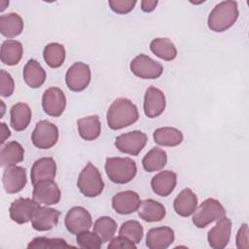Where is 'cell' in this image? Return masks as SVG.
I'll use <instances>...</instances> for the list:
<instances>
[{
	"label": "cell",
	"mask_w": 249,
	"mask_h": 249,
	"mask_svg": "<svg viewBox=\"0 0 249 249\" xmlns=\"http://www.w3.org/2000/svg\"><path fill=\"white\" fill-rule=\"evenodd\" d=\"M135 0H109L108 4L111 10L117 14L124 15L131 12L136 5Z\"/></svg>",
	"instance_id": "cell-39"
},
{
	"label": "cell",
	"mask_w": 249,
	"mask_h": 249,
	"mask_svg": "<svg viewBox=\"0 0 249 249\" xmlns=\"http://www.w3.org/2000/svg\"><path fill=\"white\" fill-rule=\"evenodd\" d=\"M76 242L79 247L86 249H98L101 247V240L94 231H84L77 234Z\"/></svg>",
	"instance_id": "cell-37"
},
{
	"label": "cell",
	"mask_w": 249,
	"mask_h": 249,
	"mask_svg": "<svg viewBox=\"0 0 249 249\" xmlns=\"http://www.w3.org/2000/svg\"><path fill=\"white\" fill-rule=\"evenodd\" d=\"M0 101H1V105H2V113H1V118H2L4 113H5V104H4L3 100H0Z\"/></svg>",
	"instance_id": "cell-45"
},
{
	"label": "cell",
	"mask_w": 249,
	"mask_h": 249,
	"mask_svg": "<svg viewBox=\"0 0 249 249\" xmlns=\"http://www.w3.org/2000/svg\"><path fill=\"white\" fill-rule=\"evenodd\" d=\"M157 5V0H143L141 1V10L145 13H150L156 9Z\"/></svg>",
	"instance_id": "cell-42"
},
{
	"label": "cell",
	"mask_w": 249,
	"mask_h": 249,
	"mask_svg": "<svg viewBox=\"0 0 249 249\" xmlns=\"http://www.w3.org/2000/svg\"><path fill=\"white\" fill-rule=\"evenodd\" d=\"M32 198L38 203L53 205L59 202L61 197L60 190L53 180H44L33 185Z\"/></svg>",
	"instance_id": "cell-13"
},
{
	"label": "cell",
	"mask_w": 249,
	"mask_h": 249,
	"mask_svg": "<svg viewBox=\"0 0 249 249\" xmlns=\"http://www.w3.org/2000/svg\"><path fill=\"white\" fill-rule=\"evenodd\" d=\"M42 107L49 116L59 117L62 115L66 107V97L62 89L56 87L46 89L42 96Z\"/></svg>",
	"instance_id": "cell-12"
},
{
	"label": "cell",
	"mask_w": 249,
	"mask_h": 249,
	"mask_svg": "<svg viewBox=\"0 0 249 249\" xmlns=\"http://www.w3.org/2000/svg\"><path fill=\"white\" fill-rule=\"evenodd\" d=\"M58 140V128L53 123L42 120L36 124L31 134L33 145L39 149H50L56 144Z\"/></svg>",
	"instance_id": "cell-6"
},
{
	"label": "cell",
	"mask_w": 249,
	"mask_h": 249,
	"mask_svg": "<svg viewBox=\"0 0 249 249\" xmlns=\"http://www.w3.org/2000/svg\"><path fill=\"white\" fill-rule=\"evenodd\" d=\"M39 207L40 203L33 198L19 197L14 200L10 205V218L17 224H26L31 221L34 213Z\"/></svg>",
	"instance_id": "cell-11"
},
{
	"label": "cell",
	"mask_w": 249,
	"mask_h": 249,
	"mask_svg": "<svg viewBox=\"0 0 249 249\" xmlns=\"http://www.w3.org/2000/svg\"><path fill=\"white\" fill-rule=\"evenodd\" d=\"M23 80L31 89L40 88L46 80V71L36 59H29L23 68Z\"/></svg>",
	"instance_id": "cell-26"
},
{
	"label": "cell",
	"mask_w": 249,
	"mask_h": 249,
	"mask_svg": "<svg viewBox=\"0 0 249 249\" xmlns=\"http://www.w3.org/2000/svg\"><path fill=\"white\" fill-rule=\"evenodd\" d=\"M77 126L80 136L86 141L95 140L101 132V124L97 115L79 119L77 121Z\"/></svg>",
	"instance_id": "cell-27"
},
{
	"label": "cell",
	"mask_w": 249,
	"mask_h": 249,
	"mask_svg": "<svg viewBox=\"0 0 249 249\" xmlns=\"http://www.w3.org/2000/svg\"><path fill=\"white\" fill-rule=\"evenodd\" d=\"M15 83L12 76L5 70L0 71V94L3 97H9L14 93Z\"/></svg>",
	"instance_id": "cell-38"
},
{
	"label": "cell",
	"mask_w": 249,
	"mask_h": 249,
	"mask_svg": "<svg viewBox=\"0 0 249 249\" xmlns=\"http://www.w3.org/2000/svg\"><path fill=\"white\" fill-rule=\"evenodd\" d=\"M60 212L56 209L40 206L31 219L32 228L38 231H50L58 223Z\"/></svg>",
	"instance_id": "cell-17"
},
{
	"label": "cell",
	"mask_w": 249,
	"mask_h": 249,
	"mask_svg": "<svg viewBox=\"0 0 249 249\" xmlns=\"http://www.w3.org/2000/svg\"><path fill=\"white\" fill-rule=\"evenodd\" d=\"M43 57L45 62L51 68L60 67L65 60L64 46L59 43H50L43 51Z\"/></svg>",
	"instance_id": "cell-33"
},
{
	"label": "cell",
	"mask_w": 249,
	"mask_h": 249,
	"mask_svg": "<svg viewBox=\"0 0 249 249\" xmlns=\"http://www.w3.org/2000/svg\"><path fill=\"white\" fill-rule=\"evenodd\" d=\"M23 30V20L16 13H9L0 17V32L6 38H15Z\"/></svg>",
	"instance_id": "cell-29"
},
{
	"label": "cell",
	"mask_w": 249,
	"mask_h": 249,
	"mask_svg": "<svg viewBox=\"0 0 249 249\" xmlns=\"http://www.w3.org/2000/svg\"><path fill=\"white\" fill-rule=\"evenodd\" d=\"M107 124L111 129L118 130L127 127L138 121L137 107L131 100L120 97L113 101L107 111Z\"/></svg>",
	"instance_id": "cell-1"
},
{
	"label": "cell",
	"mask_w": 249,
	"mask_h": 249,
	"mask_svg": "<svg viewBox=\"0 0 249 249\" xmlns=\"http://www.w3.org/2000/svg\"><path fill=\"white\" fill-rule=\"evenodd\" d=\"M167 162L166 152L160 148L151 149L142 160V166L147 172H154L162 169Z\"/></svg>",
	"instance_id": "cell-31"
},
{
	"label": "cell",
	"mask_w": 249,
	"mask_h": 249,
	"mask_svg": "<svg viewBox=\"0 0 249 249\" xmlns=\"http://www.w3.org/2000/svg\"><path fill=\"white\" fill-rule=\"evenodd\" d=\"M0 132H1L0 143H1V145H3L4 142L7 140V138H9L11 136V132H10V130H9V128L6 125L5 123L0 124Z\"/></svg>",
	"instance_id": "cell-43"
},
{
	"label": "cell",
	"mask_w": 249,
	"mask_h": 249,
	"mask_svg": "<svg viewBox=\"0 0 249 249\" xmlns=\"http://www.w3.org/2000/svg\"><path fill=\"white\" fill-rule=\"evenodd\" d=\"M177 184V175L170 170H163L157 173L151 180L153 192L160 196H168L175 189Z\"/></svg>",
	"instance_id": "cell-21"
},
{
	"label": "cell",
	"mask_w": 249,
	"mask_h": 249,
	"mask_svg": "<svg viewBox=\"0 0 249 249\" xmlns=\"http://www.w3.org/2000/svg\"><path fill=\"white\" fill-rule=\"evenodd\" d=\"M238 7L235 1H222L210 12L207 24L214 32H223L231 28L238 18Z\"/></svg>",
	"instance_id": "cell-2"
},
{
	"label": "cell",
	"mask_w": 249,
	"mask_h": 249,
	"mask_svg": "<svg viewBox=\"0 0 249 249\" xmlns=\"http://www.w3.org/2000/svg\"><path fill=\"white\" fill-rule=\"evenodd\" d=\"M144 230L142 225L136 220H128L122 224L119 230V235H123L133 243H139L143 238Z\"/></svg>",
	"instance_id": "cell-35"
},
{
	"label": "cell",
	"mask_w": 249,
	"mask_h": 249,
	"mask_svg": "<svg viewBox=\"0 0 249 249\" xmlns=\"http://www.w3.org/2000/svg\"><path fill=\"white\" fill-rule=\"evenodd\" d=\"M236 247L238 249H248V225L243 224L236 234Z\"/></svg>",
	"instance_id": "cell-41"
},
{
	"label": "cell",
	"mask_w": 249,
	"mask_h": 249,
	"mask_svg": "<svg viewBox=\"0 0 249 249\" xmlns=\"http://www.w3.org/2000/svg\"><path fill=\"white\" fill-rule=\"evenodd\" d=\"M150 50L156 56L165 61H171L177 55V49L168 38H156L152 40Z\"/></svg>",
	"instance_id": "cell-32"
},
{
	"label": "cell",
	"mask_w": 249,
	"mask_h": 249,
	"mask_svg": "<svg viewBox=\"0 0 249 249\" xmlns=\"http://www.w3.org/2000/svg\"><path fill=\"white\" fill-rule=\"evenodd\" d=\"M196 207H197L196 195L190 188H186L182 190L173 201V208L175 212L182 217H189L193 215Z\"/></svg>",
	"instance_id": "cell-22"
},
{
	"label": "cell",
	"mask_w": 249,
	"mask_h": 249,
	"mask_svg": "<svg viewBox=\"0 0 249 249\" xmlns=\"http://www.w3.org/2000/svg\"><path fill=\"white\" fill-rule=\"evenodd\" d=\"M105 171L108 178L116 184H126L136 175L137 166L130 158H107Z\"/></svg>",
	"instance_id": "cell-3"
},
{
	"label": "cell",
	"mask_w": 249,
	"mask_h": 249,
	"mask_svg": "<svg viewBox=\"0 0 249 249\" xmlns=\"http://www.w3.org/2000/svg\"><path fill=\"white\" fill-rule=\"evenodd\" d=\"M140 204V197L136 192L124 191L116 194L112 198V207L121 215L135 212Z\"/></svg>",
	"instance_id": "cell-18"
},
{
	"label": "cell",
	"mask_w": 249,
	"mask_h": 249,
	"mask_svg": "<svg viewBox=\"0 0 249 249\" xmlns=\"http://www.w3.org/2000/svg\"><path fill=\"white\" fill-rule=\"evenodd\" d=\"M231 231V221L226 216L219 219L217 224L207 233V241L210 247L214 249L225 248L230 242Z\"/></svg>",
	"instance_id": "cell-14"
},
{
	"label": "cell",
	"mask_w": 249,
	"mask_h": 249,
	"mask_svg": "<svg viewBox=\"0 0 249 249\" xmlns=\"http://www.w3.org/2000/svg\"><path fill=\"white\" fill-rule=\"evenodd\" d=\"M10 124L16 131L24 130L31 121V109L28 104L23 102L16 103L12 106L10 111Z\"/></svg>",
	"instance_id": "cell-24"
},
{
	"label": "cell",
	"mask_w": 249,
	"mask_h": 249,
	"mask_svg": "<svg viewBox=\"0 0 249 249\" xmlns=\"http://www.w3.org/2000/svg\"><path fill=\"white\" fill-rule=\"evenodd\" d=\"M154 141L160 146L165 147H175L182 143L183 141V133L171 126H163L157 128L153 133Z\"/></svg>",
	"instance_id": "cell-30"
},
{
	"label": "cell",
	"mask_w": 249,
	"mask_h": 249,
	"mask_svg": "<svg viewBox=\"0 0 249 249\" xmlns=\"http://www.w3.org/2000/svg\"><path fill=\"white\" fill-rule=\"evenodd\" d=\"M226 216V209L221 202L209 197L203 200L193 213V223L196 228L202 229L209 224Z\"/></svg>",
	"instance_id": "cell-5"
},
{
	"label": "cell",
	"mask_w": 249,
	"mask_h": 249,
	"mask_svg": "<svg viewBox=\"0 0 249 249\" xmlns=\"http://www.w3.org/2000/svg\"><path fill=\"white\" fill-rule=\"evenodd\" d=\"M109 249H117V248H136L135 243H133L128 238L119 235L117 237H113L110 240V243L108 244Z\"/></svg>",
	"instance_id": "cell-40"
},
{
	"label": "cell",
	"mask_w": 249,
	"mask_h": 249,
	"mask_svg": "<svg viewBox=\"0 0 249 249\" xmlns=\"http://www.w3.org/2000/svg\"><path fill=\"white\" fill-rule=\"evenodd\" d=\"M147 135L140 130L123 133L116 137L115 146L122 153L137 156L147 143Z\"/></svg>",
	"instance_id": "cell-9"
},
{
	"label": "cell",
	"mask_w": 249,
	"mask_h": 249,
	"mask_svg": "<svg viewBox=\"0 0 249 249\" xmlns=\"http://www.w3.org/2000/svg\"><path fill=\"white\" fill-rule=\"evenodd\" d=\"M9 5V1L6 0H1L0 1V12H3L6 9V6Z\"/></svg>",
	"instance_id": "cell-44"
},
{
	"label": "cell",
	"mask_w": 249,
	"mask_h": 249,
	"mask_svg": "<svg viewBox=\"0 0 249 249\" xmlns=\"http://www.w3.org/2000/svg\"><path fill=\"white\" fill-rule=\"evenodd\" d=\"M117 231V223L111 217L102 216L93 224V231L98 235L102 243L110 241Z\"/></svg>",
	"instance_id": "cell-34"
},
{
	"label": "cell",
	"mask_w": 249,
	"mask_h": 249,
	"mask_svg": "<svg viewBox=\"0 0 249 249\" xmlns=\"http://www.w3.org/2000/svg\"><path fill=\"white\" fill-rule=\"evenodd\" d=\"M77 187L88 197L98 196L103 192L104 182L99 170L91 162H88L80 172Z\"/></svg>",
	"instance_id": "cell-4"
},
{
	"label": "cell",
	"mask_w": 249,
	"mask_h": 249,
	"mask_svg": "<svg viewBox=\"0 0 249 249\" xmlns=\"http://www.w3.org/2000/svg\"><path fill=\"white\" fill-rule=\"evenodd\" d=\"M137 211L139 217L148 223L160 222L165 217L166 214V210L163 204L152 198L140 201Z\"/></svg>",
	"instance_id": "cell-23"
},
{
	"label": "cell",
	"mask_w": 249,
	"mask_h": 249,
	"mask_svg": "<svg viewBox=\"0 0 249 249\" xmlns=\"http://www.w3.org/2000/svg\"><path fill=\"white\" fill-rule=\"evenodd\" d=\"M26 171L21 166H8L2 176L3 187L8 194H17L26 185Z\"/></svg>",
	"instance_id": "cell-16"
},
{
	"label": "cell",
	"mask_w": 249,
	"mask_h": 249,
	"mask_svg": "<svg viewBox=\"0 0 249 249\" xmlns=\"http://www.w3.org/2000/svg\"><path fill=\"white\" fill-rule=\"evenodd\" d=\"M64 224L70 233L77 235L79 232L89 231L91 228L92 219L86 208L82 206H74L67 212Z\"/></svg>",
	"instance_id": "cell-10"
},
{
	"label": "cell",
	"mask_w": 249,
	"mask_h": 249,
	"mask_svg": "<svg viewBox=\"0 0 249 249\" xmlns=\"http://www.w3.org/2000/svg\"><path fill=\"white\" fill-rule=\"evenodd\" d=\"M164 93L156 87H149L144 95V113L148 118L154 119L162 114L165 109Z\"/></svg>",
	"instance_id": "cell-15"
},
{
	"label": "cell",
	"mask_w": 249,
	"mask_h": 249,
	"mask_svg": "<svg viewBox=\"0 0 249 249\" xmlns=\"http://www.w3.org/2000/svg\"><path fill=\"white\" fill-rule=\"evenodd\" d=\"M130 71L141 79H158L163 72L162 65L150 56L140 53L130 62Z\"/></svg>",
	"instance_id": "cell-8"
},
{
	"label": "cell",
	"mask_w": 249,
	"mask_h": 249,
	"mask_svg": "<svg viewBox=\"0 0 249 249\" xmlns=\"http://www.w3.org/2000/svg\"><path fill=\"white\" fill-rule=\"evenodd\" d=\"M56 174V163L51 157H45L37 160L30 171L32 185L44 180H53Z\"/></svg>",
	"instance_id": "cell-20"
},
{
	"label": "cell",
	"mask_w": 249,
	"mask_h": 249,
	"mask_svg": "<svg viewBox=\"0 0 249 249\" xmlns=\"http://www.w3.org/2000/svg\"><path fill=\"white\" fill-rule=\"evenodd\" d=\"M174 231L169 227L150 229L146 235V246L150 249H165L174 241Z\"/></svg>",
	"instance_id": "cell-19"
},
{
	"label": "cell",
	"mask_w": 249,
	"mask_h": 249,
	"mask_svg": "<svg viewBox=\"0 0 249 249\" xmlns=\"http://www.w3.org/2000/svg\"><path fill=\"white\" fill-rule=\"evenodd\" d=\"M24 159V149L17 141H10L2 145L0 151V165L8 167L21 162Z\"/></svg>",
	"instance_id": "cell-25"
},
{
	"label": "cell",
	"mask_w": 249,
	"mask_h": 249,
	"mask_svg": "<svg viewBox=\"0 0 249 249\" xmlns=\"http://www.w3.org/2000/svg\"><path fill=\"white\" fill-rule=\"evenodd\" d=\"M91 79L90 68L88 64L78 61L72 64L65 75L67 88L75 92L83 91L89 85Z\"/></svg>",
	"instance_id": "cell-7"
},
{
	"label": "cell",
	"mask_w": 249,
	"mask_h": 249,
	"mask_svg": "<svg viewBox=\"0 0 249 249\" xmlns=\"http://www.w3.org/2000/svg\"><path fill=\"white\" fill-rule=\"evenodd\" d=\"M23 53V48L20 42L17 40H5L1 45V61L8 65V66H14L17 65Z\"/></svg>",
	"instance_id": "cell-28"
},
{
	"label": "cell",
	"mask_w": 249,
	"mask_h": 249,
	"mask_svg": "<svg viewBox=\"0 0 249 249\" xmlns=\"http://www.w3.org/2000/svg\"><path fill=\"white\" fill-rule=\"evenodd\" d=\"M73 247L72 245L68 244L64 239L62 238H49L44 236H38L33 238L27 245V248L29 249H36V248H70Z\"/></svg>",
	"instance_id": "cell-36"
}]
</instances>
